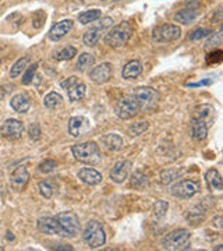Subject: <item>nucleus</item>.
<instances>
[{"label": "nucleus", "instance_id": "obj_1", "mask_svg": "<svg viewBox=\"0 0 223 251\" xmlns=\"http://www.w3.org/2000/svg\"><path fill=\"white\" fill-rule=\"evenodd\" d=\"M72 152L77 161L81 162V163H85V165H98L102 159L98 144L94 143V141L73 145Z\"/></svg>", "mask_w": 223, "mask_h": 251}, {"label": "nucleus", "instance_id": "obj_2", "mask_svg": "<svg viewBox=\"0 0 223 251\" xmlns=\"http://www.w3.org/2000/svg\"><path fill=\"white\" fill-rule=\"evenodd\" d=\"M82 240L91 249L102 247L106 242V233L98 221H88L82 230Z\"/></svg>", "mask_w": 223, "mask_h": 251}, {"label": "nucleus", "instance_id": "obj_3", "mask_svg": "<svg viewBox=\"0 0 223 251\" xmlns=\"http://www.w3.org/2000/svg\"><path fill=\"white\" fill-rule=\"evenodd\" d=\"M133 25L128 21H124L107 32L105 35V44L110 48H120V46L125 45L133 35Z\"/></svg>", "mask_w": 223, "mask_h": 251}, {"label": "nucleus", "instance_id": "obj_4", "mask_svg": "<svg viewBox=\"0 0 223 251\" xmlns=\"http://www.w3.org/2000/svg\"><path fill=\"white\" fill-rule=\"evenodd\" d=\"M191 233L187 229H176L162 239V249L170 251L186 250L190 246Z\"/></svg>", "mask_w": 223, "mask_h": 251}, {"label": "nucleus", "instance_id": "obj_5", "mask_svg": "<svg viewBox=\"0 0 223 251\" xmlns=\"http://www.w3.org/2000/svg\"><path fill=\"white\" fill-rule=\"evenodd\" d=\"M141 110L137 99L133 95H124L123 98H120L115 105V112L117 117H120L122 120H130L138 115V112Z\"/></svg>", "mask_w": 223, "mask_h": 251}, {"label": "nucleus", "instance_id": "obj_6", "mask_svg": "<svg viewBox=\"0 0 223 251\" xmlns=\"http://www.w3.org/2000/svg\"><path fill=\"white\" fill-rule=\"evenodd\" d=\"M181 36V29L174 24H163L152 31V39L158 44L174 42Z\"/></svg>", "mask_w": 223, "mask_h": 251}, {"label": "nucleus", "instance_id": "obj_7", "mask_svg": "<svg viewBox=\"0 0 223 251\" xmlns=\"http://www.w3.org/2000/svg\"><path fill=\"white\" fill-rule=\"evenodd\" d=\"M131 95L137 99V102H138L141 109L153 108L159 100V94L152 87H137V88L133 90Z\"/></svg>", "mask_w": 223, "mask_h": 251}, {"label": "nucleus", "instance_id": "obj_8", "mask_svg": "<svg viewBox=\"0 0 223 251\" xmlns=\"http://www.w3.org/2000/svg\"><path fill=\"white\" fill-rule=\"evenodd\" d=\"M60 85H62L63 90L67 91V95H69L70 100H80L87 94V85L82 81L78 80L75 75H72V77L62 81Z\"/></svg>", "mask_w": 223, "mask_h": 251}, {"label": "nucleus", "instance_id": "obj_9", "mask_svg": "<svg viewBox=\"0 0 223 251\" xmlns=\"http://www.w3.org/2000/svg\"><path fill=\"white\" fill-rule=\"evenodd\" d=\"M56 219L59 221V224L62 225L64 232L67 233V237H74L80 232V219L72 211H66L60 212L56 215Z\"/></svg>", "mask_w": 223, "mask_h": 251}, {"label": "nucleus", "instance_id": "obj_10", "mask_svg": "<svg viewBox=\"0 0 223 251\" xmlns=\"http://www.w3.org/2000/svg\"><path fill=\"white\" fill-rule=\"evenodd\" d=\"M198 191H199V184L194 180H181V181L176 183L170 190L172 196H174L176 198H181V200L194 197Z\"/></svg>", "mask_w": 223, "mask_h": 251}, {"label": "nucleus", "instance_id": "obj_11", "mask_svg": "<svg viewBox=\"0 0 223 251\" xmlns=\"http://www.w3.org/2000/svg\"><path fill=\"white\" fill-rule=\"evenodd\" d=\"M38 229L39 232L45 234H50V236H63L67 237V233L64 232L62 225L59 224V221L56 218H50V216H44L38 219Z\"/></svg>", "mask_w": 223, "mask_h": 251}, {"label": "nucleus", "instance_id": "obj_12", "mask_svg": "<svg viewBox=\"0 0 223 251\" xmlns=\"http://www.w3.org/2000/svg\"><path fill=\"white\" fill-rule=\"evenodd\" d=\"M24 131V126L17 119H7L0 127V135L7 140H18Z\"/></svg>", "mask_w": 223, "mask_h": 251}, {"label": "nucleus", "instance_id": "obj_13", "mask_svg": "<svg viewBox=\"0 0 223 251\" xmlns=\"http://www.w3.org/2000/svg\"><path fill=\"white\" fill-rule=\"evenodd\" d=\"M112 64H109V63H100L99 66L97 67H94L91 73H89V78L92 82H95V84H106L107 81L112 78Z\"/></svg>", "mask_w": 223, "mask_h": 251}, {"label": "nucleus", "instance_id": "obj_14", "mask_svg": "<svg viewBox=\"0 0 223 251\" xmlns=\"http://www.w3.org/2000/svg\"><path fill=\"white\" fill-rule=\"evenodd\" d=\"M89 120L84 116H74L69 120V134L78 138L89 130Z\"/></svg>", "mask_w": 223, "mask_h": 251}, {"label": "nucleus", "instance_id": "obj_15", "mask_svg": "<svg viewBox=\"0 0 223 251\" xmlns=\"http://www.w3.org/2000/svg\"><path fill=\"white\" fill-rule=\"evenodd\" d=\"M73 25H74L73 20H62V21L56 23L53 27L49 29V34H48L49 39L53 41V42L60 41L62 38H64L72 31Z\"/></svg>", "mask_w": 223, "mask_h": 251}, {"label": "nucleus", "instance_id": "obj_16", "mask_svg": "<svg viewBox=\"0 0 223 251\" xmlns=\"http://www.w3.org/2000/svg\"><path fill=\"white\" fill-rule=\"evenodd\" d=\"M28 181H29V172L27 171L25 166H18L13 171L11 177H10V183H11L14 190H18V191L24 190Z\"/></svg>", "mask_w": 223, "mask_h": 251}, {"label": "nucleus", "instance_id": "obj_17", "mask_svg": "<svg viewBox=\"0 0 223 251\" xmlns=\"http://www.w3.org/2000/svg\"><path fill=\"white\" fill-rule=\"evenodd\" d=\"M130 169H131V162L130 161L117 162L110 171V179L115 183H123L127 179Z\"/></svg>", "mask_w": 223, "mask_h": 251}, {"label": "nucleus", "instance_id": "obj_18", "mask_svg": "<svg viewBox=\"0 0 223 251\" xmlns=\"http://www.w3.org/2000/svg\"><path fill=\"white\" fill-rule=\"evenodd\" d=\"M208 135V123L201 117H193L191 122V137L196 141H202Z\"/></svg>", "mask_w": 223, "mask_h": 251}, {"label": "nucleus", "instance_id": "obj_19", "mask_svg": "<svg viewBox=\"0 0 223 251\" xmlns=\"http://www.w3.org/2000/svg\"><path fill=\"white\" fill-rule=\"evenodd\" d=\"M100 144L103 145V148L107 150V151H112V152H117L120 150H123L124 147V141L123 138L119 134H115V133H110V134L103 135L100 138Z\"/></svg>", "mask_w": 223, "mask_h": 251}, {"label": "nucleus", "instance_id": "obj_20", "mask_svg": "<svg viewBox=\"0 0 223 251\" xmlns=\"http://www.w3.org/2000/svg\"><path fill=\"white\" fill-rule=\"evenodd\" d=\"M77 176L82 183H85L88 186H97L102 181V175L92 168H82L81 171H78Z\"/></svg>", "mask_w": 223, "mask_h": 251}, {"label": "nucleus", "instance_id": "obj_21", "mask_svg": "<svg viewBox=\"0 0 223 251\" xmlns=\"http://www.w3.org/2000/svg\"><path fill=\"white\" fill-rule=\"evenodd\" d=\"M10 106L17 113H25L31 108V99L25 94H17L10 100Z\"/></svg>", "mask_w": 223, "mask_h": 251}, {"label": "nucleus", "instance_id": "obj_22", "mask_svg": "<svg viewBox=\"0 0 223 251\" xmlns=\"http://www.w3.org/2000/svg\"><path fill=\"white\" fill-rule=\"evenodd\" d=\"M198 16H199V11H198V10L183 9V10H178L177 13L173 16V20H174L176 23L188 25V24L194 23Z\"/></svg>", "mask_w": 223, "mask_h": 251}, {"label": "nucleus", "instance_id": "obj_23", "mask_svg": "<svg viewBox=\"0 0 223 251\" xmlns=\"http://www.w3.org/2000/svg\"><path fill=\"white\" fill-rule=\"evenodd\" d=\"M206 184L211 191H222L223 190V180L222 176L216 169H209L205 175Z\"/></svg>", "mask_w": 223, "mask_h": 251}, {"label": "nucleus", "instance_id": "obj_24", "mask_svg": "<svg viewBox=\"0 0 223 251\" xmlns=\"http://www.w3.org/2000/svg\"><path fill=\"white\" fill-rule=\"evenodd\" d=\"M143 72V64L140 60H131V62H128L125 64L124 67H123V78L125 80H134V78H137L140 74Z\"/></svg>", "mask_w": 223, "mask_h": 251}, {"label": "nucleus", "instance_id": "obj_25", "mask_svg": "<svg viewBox=\"0 0 223 251\" xmlns=\"http://www.w3.org/2000/svg\"><path fill=\"white\" fill-rule=\"evenodd\" d=\"M100 32H102V29H99L98 27L89 28L88 31L84 34V36H82L84 45L89 46V48H94V46L98 45L99 39H100Z\"/></svg>", "mask_w": 223, "mask_h": 251}, {"label": "nucleus", "instance_id": "obj_26", "mask_svg": "<svg viewBox=\"0 0 223 251\" xmlns=\"http://www.w3.org/2000/svg\"><path fill=\"white\" fill-rule=\"evenodd\" d=\"M94 63H95V56L91 53H82L78 57V60H77V64H75V69L78 70V72L84 73L89 70V67H92L94 66Z\"/></svg>", "mask_w": 223, "mask_h": 251}, {"label": "nucleus", "instance_id": "obj_27", "mask_svg": "<svg viewBox=\"0 0 223 251\" xmlns=\"http://www.w3.org/2000/svg\"><path fill=\"white\" fill-rule=\"evenodd\" d=\"M102 17V11L98 9L87 10L84 13H81L78 16V21H80L82 25H87L89 23H94V21H98L99 18Z\"/></svg>", "mask_w": 223, "mask_h": 251}, {"label": "nucleus", "instance_id": "obj_28", "mask_svg": "<svg viewBox=\"0 0 223 251\" xmlns=\"http://www.w3.org/2000/svg\"><path fill=\"white\" fill-rule=\"evenodd\" d=\"M28 63H29V57H28V56H24V57L18 59L17 62L14 63V64L11 66V69H10V77H11V78H17L18 75L25 70Z\"/></svg>", "mask_w": 223, "mask_h": 251}, {"label": "nucleus", "instance_id": "obj_29", "mask_svg": "<svg viewBox=\"0 0 223 251\" xmlns=\"http://www.w3.org/2000/svg\"><path fill=\"white\" fill-rule=\"evenodd\" d=\"M63 98L60 94L57 92H49L46 97L44 98V105L48 109H56L62 105Z\"/></svg>", "mask_w": 223, "mask_h": 251}, {"label": "nucleus", "instance_id": "obj_30", "mask_svg": "<svg viewBox=\"0 0 223 251\" xmlns=\"http://www.w3.org/2000/svg\"><path fill=\"white\" fill-rule=\"evenodd\" d=\"M75 54H77V49L74 46L67 45L62 48L57 53L54 54V59L56 60H60V62H63V60H70Z\"/></svg>", "mask_w": 223, "mask_h": 251}, {"label": "nucleus", "instance_id": "obj_31", "mask_svg": "<svg viewBox=\"0 0 223 251\" xmlns=\"http://www.w3.org/2000/svg\"><path fill=\"white\" fill-rule=\"evenodd\" d=\"M222 45V29H219L218 32H212L211 38L205 42V49L206 50H214L218 46Z\"/></svg>", "mask_w": 223, "mask_h": 251}, {"label": "nucleus", "instance_id": "obj_32", "mask_svg": "<svg viewBox=\"0 0 223 251\" xmlns=\"http://www.w3.org/2000/svg\"><path fill=\"white\" fill-rule=\"evenodd\" d=\"M168 209H169V204H168L166 201L159 200V201H156L155 205H153V214H155V216H156L158 219H162V218H165Z\"/></svg>", "mask_w": 223, "mask_h": 251}, {"label": "nucleus", "instance_id": "obj_33", "mask_svg": "<svg viewBox=\"0 0 223 251\" xmlns=\"http://www.w3.org/2000/svg\"><path fill=\"white\" fill-rule=\"evenodd\" d=\"M211 34H212V31H211V29H208V28H196L194 31H191V32H190L188 39H190V41H193V42H196V41H199V39H202V38H205V36L211 35Z\"/></svg>", "mask_w": 223, "mask_h": 251}, {"label": "nucleus", "instance_id": "obj_34", "mask_svg": "<svg viewBox=\"0 0 223 251\" xmlns=\"http://www.w3.org/2000/svg\"><path fill=\"white\" fill-rule=\"evenodd\" d=\"M147 128H148L147 122H138V123H134L128 127V133L133 137H137V135L143 134L144 131H147Z\"/></svg>", "mask_w": 223, "mask_h": 251}, {"label": "nucleus", "instance_id": "obj_35", "mask_svg": "<svg viewBox=\"0 0 223 251\" xmlns=\"http://www.w3.org/2000/svg\"><path fill=\"white\" fill-rule=\"evenodd\" d=\"M36 69H38V63H34V64H31V66L28 67L25 74L23 75V84H24V85H28V84L32 82L34 77H35Z\"/></svg>", "mask_w": 223, "mask_h": 251}, {"label": "nucleus", "instance_id": "obj_36", "mask_svg": "<svg viewBox=\"0 0 223 251\" xmlns=\"http://www.w3.org/2000/svg\"><path fill=\"white\" fill-rule=\"evenodd\" d=\"M147 184V177L143 172H135L133 176H131V186L133 187H143Z\"/></svg>", "mask_w": 223, "mask_h": 251}, {"label": "nucleus", "instance_id": "obj_37", "mask_svg": "<svg viewBox=\"0 0 223 251\" xmlns=\"http://www.w3.org/2000/svg\"><path fill=\"white\" fill-rule=\"evenodd\" d=\"M56 166H57V163L53 159H45L44 162H41V165L38 168H39V172H42V173H52L56 169Z\"/></svg>", "mask_w": 223, "mask_h": 251}, {"label": "nucleus", "instance_id": "obj_38", "mask_svg": "<svg viewBox=\"0 0 223 251\" xmlns=\"http://www.w3.org/2000/svg\"><path fill=\"white\" fill-rule=\"evenodd\" d=\"M38 188H39V193L42 194V197L45 198L53 197V188H52V186H50L49 183H46V181H41V183L38 184Z\"/></svg>", "mask_w": 223, "mask_h": 251}, {"label": "nucleus", "instance_id": "obj_39", "mask_svg": "<svg viewBox=\"0 0 223 251\" xmlns=\"http://www.w3.org/2000/svg\"><path fill=\"white\" fill-rule=\"evenodd\" d=\"M41 134H42V131H41L39 125L38 123H31L29 127H28V135H29V138L31 140H39Z\"/></svg>", "mask_w": 223, "mask_h": 251}, {"label": "nucleus", "instance_id": "obj_40", "mask_svg": "<svg viewBox=\"0 0 223 251\" xmlns=\"http://www.w3.org/2000/svg\"><path fill=\"white\" fill-rule=\"evenodd\" d=\"M45 20H46V14H45L42 10H38L35 14H34V17H32V23H34V25L36 28H41Z\"/></svg>", "mask_w": 223, "mask_h": 251}, {"label": "nucleus", "instance_id": "obj_41", "mask_svg": "<svg viewBox=\"0 0 223 251\" xmlns=\"http://www.w3.org/2000/svg\"><path fill=\"white\" fill-rule=\"evenodd\" d=\"M222 50L221 49H214L211 53H209V56H208V63H219L221 60H222Z\"/></svg>", "mask_w": 223, "mask_h": 251}, {"label": "nucleus", "instance_id": "obj_42", "mask_svg": "<svg viewBox=\"0 0 223 251\" xmlns=\"http://www.w3.org/2000/svg\"><path fill=\"white\" fill-rule=\"evenodd\" d=\"M113 25V20L110 17H102V18H99V24L97 25V27L99 28V29H106V28L109 27H112Z\"/></svg>", "mask_w": 223, "mask_h": 251}, {"label": "nucleus", "instance_id": "obj_43", "mask_svg": "<svg viewBox=\"0 0 223 251\" xmlns=\"http://www.w3.org/2000/svg\"><path fill=\"white\" fill-rule=\"evenodd\" d=\"M212 84V80L211 78H205V80L197 81V82H187L186 85L190 87V88H197V87H206V85H211Z\"/></svg>", "mask_w": 223, "mask_h": 251}, {"label": "nucleus", "instance_id": "obj_44", "mask_svg": "<svg viewBox=\"0 0 223 251\" xmlns=\"http://www.w3.org/2000/svg\"><path fill=\"white\" fill-rule=\"evenodd\" d=\"M199 7V0H186V9L198 10Z\"/></svg>", "mask_w": 223, "mask_h": 251}, {"label": "nucleus", "instance_id": "obj_45", "mask_svg": "<svg viewBox=\"0 0 223 251\" xmlns=\"http://www.w3.org/2000/svg\"><path fill=\"white\" fill-rule=\"evenodd\" d=\"M221 222H222V218H221V216H216V218H214V221H212V224H214L216 227H222V224H221Z\"/></svg>", "mask_w": 223, "mask_h": 251}, {"label": "nucleus", "instance_id": "obj_46", "mask_svg": "<svg viewBox=\"0 0 223 251\" xmlns=\"http://www.w3.org/2000/svg\"><path fill=\"white\" fill-rule=\"evenodd\" d=\"M56 250H69V251H72L73 247H72V246H60V247H56Z\"/></svg>", "mask_w": 223, "mask_h": 251}, {"label": "nucleus", "instance_id": "obj_47", "mask_svg": "<svg viewBox=\"0 0 223 251\" xmlns=\"http://www.w3.org/2000/svg\"><path fill=\"white\" fill-rule=\"evenodd\" d=\"M223 249V246H218V247H215L214 250H222Z\"/></svg>", "mask_w": 223, "mask_h": 251}, {"label": "nucleus", "instance_id": "obj_48", "mask_svg": "<svg viewBox=\"0 0 223 251\" xmlns=\"http://www.w3.org/2000/svg\"><path fill=\"white\" fill-rule=\"evenodd\" d=\"M116 1H124V0H116Z\"/></svg>", "mask_w": 223, "mask_h": 251}, {"label": "nucleus", "instance_id": "obj_49", "mask_svg": "<svg viewBox=\"0 0 223 251\" xmlns=\"http://www.w3.org/2000/svg\"><path fill=\"white\" fill-rule=\"evenodd\" d=\"M103 1H105V0H103Z\"/></svg>", "mask_w": 223, "mask_h": 251}]
</instances>
